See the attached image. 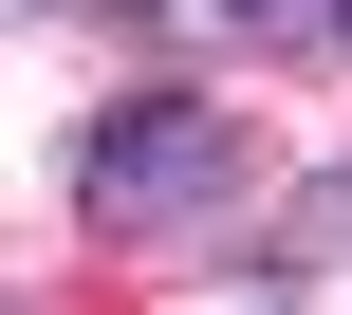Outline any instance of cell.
Wrapping results in <instances>:
<instances>
[{
  "label": "cell",
  "instance_id": "obj_3",
  "mask_svg": "<svg viewBox=\"0 0 352 315\" xmlns=\"http://www.w3.org/2000/svg\"><path fill=\"white\" fill-rule=\"evenodd\" d=\"M316 241H352V167H334V186H316Z\"/></svg>",
  "mask_w": 352,
  "mask_h": 315
},
{
  "label": "cell",
  "instance_id": "obj_1",
  "mask_svg": "<svg viewBox=\"0 0 352 315\" xmlns=\"http://www.w3.org/2000/svg\"><path fill=\"white\" fill-rule=\"evenodd\" d=\"M241 186V111H204V93H111L93 130H74V204L111 223V241H167V223H204Z\"/></svg>",
  "mask_w": 352,
  "mask_h": 315
},
{
  "label": "cell",
  "instance_id": "obj_2",
  "mask_svg": "<svg viewBox=\"0 0 352 315\" xmlns=\"http://www.w3.org/2000/svg\"><path fill=\"white\" fill-rule=\"evenodd\" d=\"M148 19H186V37H334V0H148Z\"/></svg>",
  "mask_w": 352,
  "mask_h": 315
}]
</instances>
